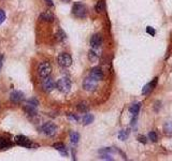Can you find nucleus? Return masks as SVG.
I'll return each instance as SVG.
<instances>
[{"label": "nucleus", "instance_id": "5701e85b", "mask_svg": "<svg viewBox=\"0 0 172 161\" xmlns=\"http://www.w3.org/2000/svg\"><path fill=\"white\" fill-rule=\"evenodd\" d=\"M78 110H79L80 112L85 113L88 111V106L86 105V103H80L79 105H78Z\"/></svg>", "mask_w": 172, "mask_h": 161}, {"label": "nucleus", "instance_id": "6ab92c4d", "mask_svg": "<svg viewBox=\"0 0 172 161\" xmlns=\"http://www.w3.org/2000/svg\"><path fill=\"white\" fill-rule=\"evenodd\" d=\"M79 140H80V134L78 133V132H75V131L70 132V141H71V143H73V144H77V143L79 142Z\"/></svg>", "mask_w": 172, "mask_h": 161}, {"label": "nucleus", "instance_id": "412c9836", "mask_svg": "<svg viewBox=\"0 0 172 161\" xmlns=\"http://www.w3.org/2000/svg\"><path fill=\"white\" fill-rule=\"evenodd\" d=\"M128 135H129V131L128 130H121L118 133V139L122 141H125L128 138Z\"/></svg>", "mask_w": 172, "mask_h": 161}, {"label": "nucleus", "instance_id": "a211bd4d", "mask_svg": "<svg viewBox=\"0 0 172 161\" xmlns=\"http://www.w3.org/2000/svg\"><path fill=\"white\" fill-rule=\"evenodd\" d=\"M94 120V116L91 114H85L82 118V121H83V125H89L91 124Z\"/></svg>", "mask_w": 172, "mask_h": 161}, {"label": "nucleus", "instance_id": "393cba45", "mask_svg": "<svg viewBox=\"0 0 172 161\" xmlns=\"http://www.w3.org/2000/svg\"><path fill=\"white\" fill-rule=\"evenodd\" d=\"M149 138H150V140H151V141H153V142H156V141H157V139H158V136H157V134H156L154 131H151L149 133Z\"/></svg>", "mask_w": 172, "mask_h": 161}, {"label": "nucleus", "instance_id": "2f4dec72", "mask_svg": "<svg viewBox=\"0 0 172 161\" xmlns=\"http://www.w3.org/2000/svg\"><path fill=\"white\" fill-rule=\"evenodd\" d=\"M64 1H66V2H67V1H70V0H64Z\"/></svg>", "mask_w": 172, "mask_h": 161}, {"label": "nucleus", "instance_id": "bb28decb", "mask_svg": "<svg viewBox=\"0 0 172 161\" xmlns=\"http://www.w3.org/2000/svg\"><path fill=\"white\" fill-rule=\"evenodd\" d=\"M146 31H147V33H150L151 36H154V34L156 33V31H155V30H154L152 27H147V28H146Z\"/></svg>", "mask_w": 172, "mask_h": 161}, {"label": "nucleus", "instance_id": "c756f323", "mask_svg": "<svg viewBox=\"0 0 172 161\" xmlns=\"http://www.w3.org/2000/svg\"><path fill=\"white\" fill-rule=\"evenodd\" d=\"M70 118H72V119H74V120H78V119H79V117L77 116V115H70Z\"/></svg>", "mask_w": 172, "mask_h": 161}, {"label": "nucleus", "instance_id": "dca6fc26", "mask_svg": "<svg viewBox=\"0 0 172 161\" xmlns=\"http://www.w3.org/2000/svg\"><path fill=\"white\" fill-rule=\"evenodd\" d=\"M54 147H55V148L57 149V151H59V153L62 154V156H67V155H68L66 146H65L62 143H57V144H54Z\"/></svg>", "mask_w": 172, "mask_h": 161}, {"label": "nucleus", "instance_id": "f3484780", "mask_svg": "<svg viewBox=\"0 0 172 161\" xmlns=\"http://www.w3.org/2000/svg\"><path fill=\"white\" fill-rule=\"evenodd\" d=\"M104 9H106V2H104V0H99L97 2V4H96V11L98 13H100V12H103Z\"/></svg>", "mask_w": 172, "mask_h": 161}, {"label": "nucleus", "instance_id": "7c9ffc66", "mask_svg": "<svg viewBox=\"0 0 172 161\" xmlns=\"http://www.w3.org/2000/svg\"><path fill=\"white\" fill-rule=\"evenodd\" d=\"M2 60H3V55H0V67L2 65Z\"/></svg>", "mask_w": 172, "mask_h": 161}, {"label": "nucleus", "instance_id": "1a4fd4ad", "mask_svg": "<svg viewBox=\"0 0 172 161\" xmlns=\"http://www.w3.org/2000/svg\"><path fill=\"white\" fill-rule=\"evenodd\" d=\"M23 99H24V93L22 92V91L14 90V91H12V92H11L10 100L12 102H14V103H19V102H21Z\"/></svg>", "mask_w": 172, "mask_h": 161}, {"label": "nucleus", "instance_id": "9b49d317", "mask_svg": "<svg viewBox=\"0 0 172 161\" xmlns=\"http://www.w3.org/2000/svg\"><path fill=\"white\" fill-rule=\"evenodd\" d=\"M156 84H157V79H154L152 82H150L149 84H146L142 89V93L143 95H149V93L152 92L154 88H155Z\"/></svg>", "mask_w": 172, "mask_h": 161}, {"label": "nucleus", "instance_id": "4be33fe9", "mask_svg": "<svg viewBox=\"0 0 172 161\" xmlns=\"http://www.w3.org/2000/svg\"><path fill=\"white\" fill-rule=\"evenodd\" d=\"M66 39V33L62 30H58L56 33V40L57 41H64Z\"/></svg>", "mask_w": 172, "mask_h": 161}, {"label": "nucleus", "instance_id": "7ed1b4c3", "mask_svg": "<svg viewBox=\"0 0 172 161\" xmlns=\"http://www.w3.org/2000/svg\"><path fill=\"white\" fill-rule=\"evenodd\" d=\"M98 86V80L93 79V77H88L84 80L83 82V88L85 89L86 91H94Z\"/></svg>", "mask_w": 172, "mask_h": 161}, {"label": "nucleus", "instance_id": "2eb2a0df", "mask_svg": "<svg viewBox=\"0 0 172 161\" xmlns=\"http://www.w3.org/2000/svg\"><path fill=\"white\" fill-rule=\"evenodd\" d=\"M12 146V143L10 140L6 138H0V149H6Z\"/></svg>", "mask_w": 172, "mask_h": 161}, {"label": "nucleus", "instance_id": "a878e982", "mask_svg": "<svg viewBox=\"0 0 172 161\" xmlns=\"http://www.w3.org/2000/svg\"><path fill=\"white\" fill-rule=\"evenodd\" d=\"M4 19H6V13H4L3 10H1V9H0V24L3 23Z\"/></svg>", "mask_w": 172, "mask_h": 161}, {"label": "nucleus", "instance_id": "4468645a", "mask_svg": "<svg viewBox=\"0 0 172 161\" xmlns=\"http://www.w3.org/2000/svg\"><path fill=\"white\" fill-rule=\"evenodd\" d=\"M140 108H141V103H136V104H134V105L130 106L129 111H130V113L132 114V116H134V119H132V121L136 120V117H137V115L139 114Z\"/></svg>", "mask_w": 172, "mask_h": 161}, {"label": "nucleus", "instance_id": "ddd939ff", "mask_svg": "<svg viewBox=\"0 0 172 161\" xmlns=\"http://www.w3.org/2000/svg\"><path fill=\"white\" fill-rule=\"evenodd\" d=\"M40 18L44 22H53L54 21V14L51 11H45V12L41 13Z\"/></svg>", "mask_w": 172, "mask_h": 161}, {"label": "nucleus", "instance_id": "423d86ee", "mask_svg": "<svg viewBox=\"0 0 172 161\" xmlns=\"http://www.w3.org/2000/svg\"><path fill=\"white\" fill-rule=\"evenodd\" d=\"M56 130H57V127L54 123H45L44 125L42 126V131L45 135H49V136H53L54 134L56 133Z\"/></svg>", "mask_w": 172, "mask_h": 161}, {"label": "nucleus", "instance_id": "6e6552de", "mask_svg": "<svg viewBox=\"0 0 172 161\" xmlns=\"http://www.w3.org/2000/svg\"><path fill=\"white\" fill-rule=\"evenodd\" d=\"M15 142H16V144H18L19 146L26 147V148H30V147L32 146L31 141L24 135H17L16 138H15Z\"/></svg>", "mask_w": 172, "mask_h": 161}, {"label": "nucleus", "instance_id": "39448f33", "mask_svg": "<svg viewBox=\"0 0 172 161\" xmlns=\"http://www.w3.org/2000/svg\"><path fill=\"white\" fill-rule=\"evenodd\" d=\"M58 64H59V66L64 67V68L70 67L72 65V58H71V56L69 54L62 53L58 56Z\"/></svg>", "mask_w": 172, "mask_h": 161}, {"label": "nucleus", "instance_id": "aec40b11", "mask_svg": "<svg viewBox=\"0 0 172 161\" xmlns=\"http://www.w3.org/2000/svg\"><path fill=\"white\" fill-rule=\"evenodd\" d=\"M164 131L167 135H171L172 134V121H168L164 125Z\"/></svg>", "mask_w": 172, "mask_h": 161}, {"label": "nucleus", "instance_id": "f03ea898", "mask_svg": "<svg viewBox=\"0 0 172 161\" xmlns=\"http://www.w3.org/2000/svg\"><path fill=\"white\" fill-rule=\"evenodd\" d=\"M56 87L57 89L62 93H68L71 89V80L67 77H62L57 80L56 83Z\"/></svg>", "mask_w": 172, "mask_h": 161}, {"label": "nucleus", "instance_id": "9d476101", "mask_svg": "<svg viewBox=\"0 0 172 161\" xmlns=\"http://www.w3.org/2000/svg\"><path fill=\"white\" fill-rule=\"evenodd\" d=\"M89 77H93V79L97 80H100L103 79V72H102V70L100 68H98V67H96V68H93L90 71V73H89Z\"/></svg>", "mask_w": 172, "mask_h": 161}, {"label": "nucleus", "instance_id": "20e7f679", "mask_svg": "<svg viewBox=\"0 0 172 161\" xmlns=\"http://www.w3.org/2000/svg\"><path fill=\"white\" fill-rule=\"evenodd\" d=\"M52 72V66L49 64V62H42L40 64L38 68V73L41 77H46L51 74Z\"/></svg>", "mask_w": 172, "mask_h": 161}, {"label": "nucleus", "instance_id": "f8f14e48", "mask_svg": "<svg viewBox=\"0 0 172 161\" xmlns=\"http://www.w3.org/2000/svg\"><path fill=\"white\" fill-rule=\"evenodd\" d=\"M101 43H102V38H101V36H100V34L96 33V34H94V36L91 37V39H90L91 47H94V49H97V47H99L100 45H101Z\"/></svg>", "mask_w": 172, "mask_h": 161}, {"label": "nucleus", "instance_id": "f257e3e1", "mask_svg": "<svg viewBox=\"0 0 172 161\" xmlns=\"http://www.w3.org/2000/svg\"><path fill=\"white\" fill-rule=\"evenodd\" d=\"M72 13L75 17H78V18H84L87 15V9L83 3L77 2V3H74L72 6Z\"/></svg>", "mask_w": 172, "mask_h": 161}, {"label": "nucleus", "instance_id": "0eeeda50", "mask_svg": "<svg viewBox=\"0 0 172 161\" xmlns=\"http://www.w3.org/2000/svg\"><path fill=\"white\" fill-rule=\"evenodd\" d=\"M54 87H55V83H54L53 79H51V77H44V80H43V82H42L43 90H44L45 92H51L54 89Z\"/></svg>", "mask_w": 172, "mask_h": 161}, {"label": "nucleus", "instance_id": "b1692460", "mask_svg": "<svg viewBox=\"0 0 172 161\" xmlns=\"http://www.w3.org/2000/svg\"><path fill=\"white\" fill-rule=\"evenodd\" d=\"M88 57H89V60H90V61H95V60H97L98 55H97V54H96V52L90 51V52H89Z\"/></svg>", "mask_w": 172, "mask_h": 161}, {"label": "nucleus", "instance_id": "c85d7f7f", "mask_svg": "<svg viewBox=\"0 0 172 161\" xmlns=\"http://www.w3.org/2000/svg\"><path fill=\"white\" fill-rule=\"evenodd\" d=\"M45 2H46V4L49 6H53L54 3H53V0H45Z\"/></svg>", "mask_w": 172, "mask_h": 161}, {"label": "nucleus", "instance_id": "cd10ccee", "mask_svg": "<svg viewBox=\"0 0 172 161\" xmlns=\"http://www.w3.org/2000/svg\"><path fill=\"white\" fill-rule=\"evenodd\" d=\"M138 139H139V141H140V142H142V143H146V141H145V138H144V136L139 135V136H138Z\"/></svg>", "mask_w": 172, "mask_h": 161}]
</instances>
